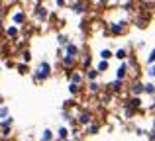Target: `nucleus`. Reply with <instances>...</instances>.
I'll return each instance as SVG.
<instances>
[{"label":"nucleus","instance_id":"31","mask_svg":"<svg viewBox=\"0 0 155 141\" xmlns=\"http://www.w3.org/2000/svg\"><path fill=\"white\" fill-rule=\"evenodd\" d=\"M147 137H149V141H155V130L149 131V133H147Z\"/></svg>","mask_w":155,"mask_h":141},{"label":"nucleus","instance_id":"12","mask_svg":"<svg viewBox=\"0 0 155 141\" xmlns=\"http://www.w3.org/2000/svg\"><path fill=\"white\" fill-rule=\"evenodd\" d=\"M12 123H14V120H12V118H6V120L2 122V130H4V131H8V130L12 127Z\"/></svg>","mask_w":155,"mask_h":141},{"label":"nucleus","instance_id":"9","mask_svg":"<svg viewBox=\"0 0 155 141\" xmlns=\"http://www.w3.org/2000/svg\"><path fill=\"white\" fill-rule=\"evenodd\" d=\"M145 94L155 96V84L153 82H145Z\"/></svg>","mask_w":155,"mask_h":141},{"label":"nucleus","instance_id":"16","mask_svg":"<svg viewBox=\"0 0 155 141\" xmlns=\"http://www.w3.org/2000/svg\"><path fill=\"white\" fill-rule=\"evenodd\" d=\"M136 26H137V27H145V26H147V20H145L143 16H140V18L136 20Z\"/></svg>","mask_w":155,"mask_h":141},{"label":"nucleus","instance_id":"35","mask_svg":"<svg viewBox=\"0 0 155 141\" xmlns=\"http://www.w3.org/2000/svg\"><path fill=\"white\" fill-rule=\"evenodd\" d=\"M104 2H106V0H100V4H104Z\"/></svg>","mask_w":155,"mask_h":141},{"label":"nucleus","instance_id":"28","mask_svg":"<svg viewBox=\"0 0 155 141\" xmlns=\"http://www.w3.org/2000/svg\"><path fill=\"white\" fill-rule=\"evenodd\" d=\"M134 131H136V135H140V137H141V135H145V130H141V127H136Z\"/></svg>","mask_w":155,"mask_h":141},{"label":"nucleus","instance_id":"4","mask_svg":"<svg viewBox=\"0 0 155 141\" xmlns=\"http://www.w3.org/2000/svg\"><path fill=\"white\" fill-rule=\"evenodd\" d=\"M128 69H130L128 63H122V65L118 67V71H116V79H118V80H124L126 75H128Z\"/></svg>","mask_w":155,"mask_h":141},{"label":"nucleus","instance_id":"27","mask_svg":"<svg viewBox=\"0 0 155 141\" xmlns=\"http://www.w3.org/2000/svg\"><path fill=\"white\" fill-rule=\"evenodd\" d=\"M96 131H98V126H96V123H92V126L88 127V133H96Z\"/></svg>","mask_w":155,"mask_h":141},{"label":"nucleus","instance_id":"30","mask_svg":"<svg viewBox=\"0 0 155 141\" xmlns=\"http://www.w3.org/2000/svg\"><path fill=\"white\" fill-rule=\"evenodd\" d=\"M69 90H71V92H77V90H79V84L71 82V86H69Z\"/></svg>","mask_w":155,"mask_h":141},{"label":"nucleus","instance_id":"29","mask_svg":"<svg viewBox=\"0 0 155 141\" xmlns=\"http://www.w3.org/2000/svg\"><path fill=\"white\" fill-rule=\"evenodd\" d=\"M6 114H8V108H6V106L0 108V118H6Z\"/></svg>","mask_w":155,"mask_h":141},{"label":"nucleus","instance_id":"14","mask_svg":"<svg viewBox=\"0 0 155 141\" xmlns=\"http://www.w3.org/2000/svg\"><path fill=\"white\" fill-rule=\"evenodd\" d=\"M53 139V133L49 130H43V133H41V141H51Z\"/></svg>","mask_w":155,"mask_h":141},{"label":"nucleus","instance_id":"19","mask_svg":"<svg viewBox=\"0 0 155 141\" xmlns=\"http://www.w3.org/2000/svg\"><path fill=\"white\" fill-rule=\"evenodd\" d=\"M106 69H108V61H104V59H102V61L98 63V72H102V71H106Z\"/></svg>","mask_w":155,"mask_h":141},{"label":"nucleus","instance_id":"21","mask_svg":"<svg viewBox=\"0 0 155 141\" xmlns=\"http://www.w3.org/2000/svg\"><path fill=\"white\" fill-rule=\"evenodd\" d=\"M73 10H75L77 14H83V12H84V6H83V4H77V6L73 8Z\"/></svg>","mask_w":155,"mask_h":141},{"label":"nucleus","instance_id":"11","mask_svg":"<svg viewBox=\"0 0 155 141\" xmlns=\"http://www.w3.org/2000/svg\"><path fill=\"white\" fill-rule=\"evenodd\" d=\"M63 65L65 67H73V65H75V57H71V55L63 57Z\"/></svg>","mask_w":155,"mask_h":141},{"label":"nucleus","instance_id":"25","mask_svg":"<svg viewBox=\"0 0 155 141\" xmlns=\"http://www.w3.org/2000/svg\"><path fill=\"white\" fill-rule=\"evenodd\" d=\"M22 59H24V61H30V59H31V55H30V51H24V53H22Z\"/></svg>","mask_w":155,"mask_h":141},{"label":"nucleus","instance_id":"34","mask_svg":"<svg viewBox=\"0 0 155 141\" xmlns=\"http://www.w3.org/2000/svg\"><path fill=\"white\" fill-rule=\"evenodd\" d=\"M153 130H155V118H153Z\"/></svg>","mask_w":155,"mask_h":141},{"label":"nucleus","instance_id":"7","mask_svg":"<svg viewBox=\"0 0 155 141\" xmlns=\"http://www.w3.org/2000/svg\"><path fill=\"white\" fill-rule=\"evenodd\" d=\"M79 122L81 123H91L92 122V116L88 114V112H83V114H81V118H79Z\"/></svg>","mask_w":155,"mask_h":141},{"label":"nucleus","instance_id":"13","mask_svg":"<svg viewBox=\"0 0 155 141\" xmlns=\"http://www.w3.org/2000/svg\"><path fill=\"white\" fill-rule=\"evenodd\" d=\"M145 63H147V65H155V49L149 51V55H147V59H145Z\"/></svg>","mask_w":155,"mask_h":141},{"label":"nucleus","instance_id":"18","mask_svg":"<svg viewBox=\"0 0 155 141\" xmlns=\"http://www.w3.org/2000/svg\"><path fill=\"white\" fill-rule=\"evenodd\" d=\"M77 51H79V49H77L75 45H67V55H71V57H73V55H77Z\"/></svg>","mask_w":155,"mask_h":141},{"label":"nucleus","instance_id":"26","mask_svg":"<svg viewBox=\"0 0 155 141\" xmlns=\"http://www.w3.org/2000/svg\"><path fill=\"white\" fill-rule=\"evenodd\" d=\"M88 88H91V92H98V84H96V82H91V86H88Z\"/></svg>","mask_w":155,"mask_h":141},{"label":"nucleus","instance_id":"10","mask_svg":"<svg viewBox=\"0 0 155 141\" xmlns=\"http://www.w3.org/2000/svg\"><path fill=\"white\" fill-rule=\"evenodd\" d=\"M114 57H116V59H120V61H124V59L128 57V51H126V49H118L116 53H114Z\"/></svg>","mask_w":155,"mask_h":141},{"label":"nucleus","instance_id":"20","mask_svg":"<svg viewBox=\"0 0 155 141\" xmlns=\"http://www.w3.org/2000/svg\"><path fill=\"white\" fill-rule=\"evenodd\" d=\"M147 76H149V79H155V65L147 67Z\"/></svg>","mask_w":155,"mask_h":141},{"label":"nucleus","instance_id":"2","mask_svg":"<svg viewBox=\"0 0 155 141\" xmlns=\"http://www.w3.org/2000/svg\"><path fill=\"white\" fill-rule=\"evenodd\" d=\"M132 96H141L145 92V82H140V80H134L132 82Z\"/></svg>","mask_w":155,"mask_h":141},{"label":"nucleus","instance_id":"1","mask_svg":"<svg viewBox=\"0 0 155 141\" xmlns=\"http://www.w3.org/2000/svg\"><path fill=\"white\" fill-rule=\"evenodd\" d=\"M49 72H51V67H49V63L47 61H43L41 65H39V69H38V75H35V80H39V79H47L49 76Z\"/></svg>","mask_w":155,"mask_h":141},{"label":"nucleus","instance_id":"3","mask_svg":"<svg viewBox=\"0 0 155 141\" xmlns=\"http://www.w3.org/2000/svg\"><path fill=\"white\" fill-rule=\"evenodd\" d=\"M124 30H126V22H116V24H112V27H110V34L120 35V34H124Z\"/></svg>","mask_w":155,"mask_h":141},{"label":"nucleus","instance_id":"22","mask_svg":"<svg viewBox=\"0 0 155 141\" xmlns=\"http://www.w3.org/2000/svg\"><path fill=\"white\" fill-rule=\"evenodd\" d=\"M59 139H67V130H65V127L59 130Z\"/></svg>","mask_w":155,"mask_h":141},{"label":"nucleus","instance_id":"33","mask_svg":"<svg viewBox=\"0 0 155 141\" xmlns=\"http://www.w3.org/2000/svg\"><path fill=\"white\" fill-rule=\"evenodd\" d=\"M8 35H16V27H8Z\"/></svg>","mask_w":155,"mask_h":141},{"label":"nucleus","instance_id":"23","mask_svg":"<svg viewBox=\"0 0 155 141\" xmlns=\"http://www.w3.org/2000/svg\"><path fill=\"white\" fill-rule=\"evenodd\" d=\"M14 22H16V24H22V22H24V14H16V16H14Z\"/></svg>","mask_w":155,"mask_h":141},{"label":"nucleus","instance_id":"8","mask_svg":"<svg viewBox=\"0 0 155 141\" xmlns=\"http://www.w3.org/2000/svg\"><path fill=\"white\" fill-rule=\"evenodd\" d=\"M35 16H38V18H47V10H45V8H43V6H38V8H35Z\"/></svg>","mask_w":155,"mask_h":141},{"label":"nucleus","instance_id":"5","mask_svg":"<svg viewBox=\"0 0 155 141\" xmlns=\"http://www.w3.org/2000/svg\"><path fill=\"white\" fill-rule=\"evenodd\" d=\"M128 108H132V110H137V108H141V98L140 96H132V98L128 100V104H126Z\"/></svg>","mask_w":155,"mask_h":141},{"label":"nucleus","instance_id":"32","mask_svg":"<svg viewBox=\"0 0 155 141\" xmlns=\"http://www.w3.org/2000/svg\"><path fill=\"white\" fill-rule=\"evenodd\" d=\"M73 82L79 84V82H81V75H73Z\"/></svg>","mask_w":155,"mask_h":141},{"label":"nucleus","instance_id":"6","mask_svg":"<svg viewBox=\"0 0 155 141\" xmlns=\"http://www.w3.org/2000/svg\"><path fill=\"white\" fill-rule=\"evenodd\" d=\"M122 84H124V82L116 79V80H114V82H110L108 86H110V90H112V92H118V90H122Z\"/></svg>","mask_w":155,"mask_h":141},{"label":"nucleus","instance_id":"24","mask_svg":"<svg viewBox=\"0 0 155 141\" xmlns=\"http://www.w3.org/2000/svg\"><path fill=\"white\" fill-rule=\"evenodd\" d=\"M57 41H59V45H67V37H65V35H59Z\"/></svg>","mask_w":155,"mask_h":141},{"label":"nucleus","instance_id":"15","mask_svg":"<svg viewBox=\"0 0 155 141\" xmlns=\"http://www.w3.org/2000/svg\"><path fill=\"white\" fill-rule=\"evenodd\" d=\"M100 57H102L104 61H108V59H112V51H110V49H102V51H100Z\"/></svg>","mask_w":155,"mask_h":141},{"label":"nucleus","instance_id":"17","mask_svg":"<svg viewBox=\"0 0 155 141\" xmlns=\"http://www.w3.org/2000/svg\"><path fill=\"white\" fill-rule=\"evenodd\" d=\"M98 75H100V72H98V69H94V71H88V72H87V76H88L91 80H94Z\"/></svg>","mask_w":155,"mask_h":141}]
</instances>
